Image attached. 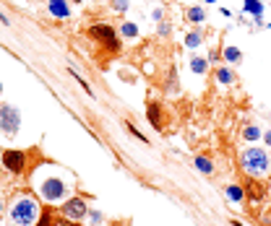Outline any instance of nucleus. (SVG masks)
Wrapping results in <instances>:
<instances>
[{"instance_id": "obj_15", "label": "nucleus", "mask_w": 271, "mask_h": 226, "mask_svg": "<svg viewBox=\"0 0 271 226\" xmlns=\"http://www.w3.org/2000/svg\"><path fill=\"white\" fill-rule=\"evenodd\" d=\"M235 81V73L230 71V68H219L216 71V83H222V86H230Z\"/></svg>"}, {"instance_id": "obj_22", "label": "nucleus", "mask_w": 271, "mask_h": 226, "mask_svg": "<svg viewBox=\"0 0 271 226\" xmlns=\"http://www.w3.org/2000/svg\"><path fill=\"white\" fill-rule=\"evenodd\" d=\"M52 226H78V221H73V218H65V216H60V218H55V223Z\"/></svg>"}, {"instance_id": "obj_31", "label": "nucleus", "mask_w": 271, "mask_h": 226, "mask_svg": "<svg viewBox=\"0 0 271 226\" xmlns=\"http://www.w3.org/2000/svg\"><path fill=\"white\" fill-rule=\"evenodd\" d=\"M232 226H242V223H237V221H232Z\"/></svg>"}, {"instance_id": "obj_23", "label": "nucleus", "mask_w": 271, "mask_h": 226, "mask_svg": "<svg viewBox=\"0 0 271 226\" xmlns=\"http://www.w3.org/2000/svg\"><path fill=\"white\" fill-rule=\"evenodd\" d=\"M128 6H130L128 0H112V8L120 11V13H123V11H128Z\"/></svg>"}, {"instance_id": "obj_7", "label": "nucleus", "mask_w": 271, "mask_h": 226, "mask_svg": "<svg viewBox=\"0 0 271 226\" xmlns=\"http://www.w3.org/2000/svg\"><path fill=\"white\" fill-rule=\"evenodd\" d=\"M0 162H3V167H6L11 174H21V172H24V167H26V153H24V151L8 148V151H3Z\"/></svg>"}, {"instance_id": "obj_20", "label": "nucleus", "mask_w": 271, "mask_h": 226, "mask_svg": "<svg viewBox=\"0 0 271 226\" xmlns=\"http://www.w3.org/2000/svg\"><path fill=\"white\" fill-rule=\"evenodd\" d=\"M120 34H123L125 39H133V37H139V26H136L133 21H125V24L120 26Z\"/></svg>"}, {"instance_id": "obj_29", "label": "nucleus", "mask_w": 271, "mask_h": 226, "mask_svg": "<svg viewBox=\"0 0 271 226\" xmlns=\"http://www.w3.org/2000/svg\"><path fill=\"white\" fill-rule=\"evenodd\" d=\"M3 208H6V206H3V198H0V213H3Z\"/></svg>"}, {"instance_id": "obj_19", "label": "nucleus", "mask_w": 271, "mask_h": 226, "mask_svg": "<svg viewBox=\"0 0 271 226\" xmlns=\"http://www.w3.org/2000/svg\"><path fill=\"white\" fill-rule=\"evenodd\" d=\"M86 221L92 223V226H102V223H104V213H102V211H97V208H89Z\"/></svg>"}, {"instance_id": "obj_21", "label": "nucleus", "mask_w": 271, "mask_h": 226, "mask_svg": "<svg viewBox=\"0 0 271 226\" xmlns=\"http://www.w3.org/2000/svg\"><path fill=\"white\" fill-rule=\"evenodd\" d=\"M52 223H55V221H52V213H50V211H44L34 226H52Z\"/></svg>"}, {"instance_id": "obj_11", "label": "nucleus", "mask_w": 271, "mask_h": 226, "mask_svg": "<svg viewBox=\"0 0 271 226\" xmlns=\"http://www.w3.org/2000/svg\"><path fill=\"white\" fill-rule=\"evenodd\" d=\"M185 18L191 21V24H203V21H206V11H203L201 6H193V8L185 11Z\"/></svg>"}, {"instance_id": "obj_16", "label": "nucleus", "mask_w": 271, "mask_h": 226, "mask_svg": "<svg viewBox=\"0 0 271 226\" xmlns=\"http://www.w3.org/2000/svg\"><path fill=\"white\" fill-rule=\"evenodd\" d=\"M203 44V34L201 31H191L188 37H185V47L188 50H196V47H201Z\"/></svg>"}, {"instance_id": "obj_24", "label": "nucleus", "mask_w": 271, "mask_h": 226, "mask_svg": "<svg viewBox=\"0 0 271 226\" xmlns=\"http://www.w3.org/2000/svg\"><path fill=\"white\" fill-rule=\"evenodd\" d=\"M125 127H128V133H130V135H136V138H139V141H141V143H146V138H144V135H141V133H139V130H136V127H133V125H130V122H125Z\"/></svg>"}, {"instance_id": "obj_12", "label": "nucleus", "mask_w": 271, "mask_h": 226, "mask_svg": "<svg viewBox=\"0 0 271 226\" xmlns=\"http://www.w3.org/2000/svg\"><path fill=\"white\" fill-rule=\"evenodd\" d=\"M146 115H149V122H151L156 130L162 127V112H159V104H149V112H146Z\"/></svg>"}, {"instance_id": "obj_33", "label": "nucleus", "mask_w": 271, "mask_h": 226, "mask_svg": "<svg viewBox=\"0 0 271 226\" xmlns=\"http://www.w3.org/2000/svg\"><path fill=\"white\" fill-rule=\"evenodd\" d=\"M73 3H81V0H73Z\"/></svg>"}, {"instance_id": "obj_3", "label": "nucleus", "mask_w": 271, "mask_h": 226, "mask_svg": "<svg viewBox=\"0 0 271 226\" xmlns=\"http://www.w3.org/2000/svg\"><path fill=\"white\" fill-rule=\"evenodd\" d=\"M37 192L47 203H63V200H68L71 185H68V179H63L58 174H47V177H37Z\"/></svg>"}, {"instance_id": "obj_17", "label": "nucleus", "mask_w": 271, "mask_h": 226, "mask_svg": "<svg viewBox=\"0 0 271 226\" xmlns=\"http://www.w3.org/2000/svg\"><path fill=\"white\" fill-rule=\"evenodd\" d=\"M222 55H224V60H227V62H232V65L242 60V52H240L237 47H232V44H230V47H224V52H222Z\"/></svg>"}, {"instance_id": "obj_2", "label": "nucleus", "mask_w": 271, "mask_h": 226, "mask_svg": "<svg viewBox=\"0 0 271 226\" xmlns=\"http://www.w3.org/2000/svg\"><path fill=\"white\" fill-rule=\"evenodd\" d=\"M39 203L32 195H18L11 203V223L13 226H34L39 221Z\"/></svg>"}, {"instance_id": "obj_1", "label": "nucleus", "mask_w": 271, "mask_h": 226, "mask_svg": "<svg viewBox=\"0 0 271 226\" xmlns=\"http://www.w3.org/2000/svg\"><path fill=\"white\" fill-rule=\"evenodd\" d=\"M240 164H242L245 174L263 179V177L271 174V153L261 146H251V148H245L240 153Z\"/></svg>"}, {"instance_id": "obj_5", "label": "nucleus", "mask_w": 271, "mask_h": 226, "mask_svg": "<svg viewBox=\"0 0 271 226\" xmlns=\"http://www.w3.org/2000/svg\"><path fill=\"white\" fill-rule=\"evenodd\" d=\"M18 127H21V112L13 104H0V130L13 138Z\"/></svg>"}, {"instance_id": "obj_32", "label": "nucleus", "mask_w": 271, "mask_h": 226, "mask_svg": "<svg viewBox=\"0 0 271 226\" xmlns=\"http://www.w3.org/2000/svg\"><path fill=\"white\" fill-rule=\"evenodd\" d=\"M0 91H3V83H0Z\"/></svg>"}, {"instance_id": "obj_26", "label": "nucleus", "mask_w": 271, "mask_h": 226, "mask_svg": "<svg viewBox=\"0 0 271 226\" xmlns=\"http://www.w3.org/2000/svg\"><path fill=\"white\" fill-rule=\"evenodd\" d=\"M151 18H154V21H162V8H154V11H151Z\"/></svg>"}, {"instance_id": "obj_8", "label": "nucleus", "mask_w": 271, "mask_h": 226, "mask_svg": "<svg viewBox=\"0 0 271 226\" xmlns=\"http://www.w3.org/2000/svg\"><path fill=\"white\" fill-rule=\"evenodd\" d=\"M47 11H50L55 18H68V16H71V6H68V0H50Z\"/></svg>"}, {"instance_id": "obj_27", "label": "nucleus", "mask_w": 271, "mask_h": 226, "mask_svg": "<svg viewBox=\"0 0 271 226\" xmlns=\"http://www.w3.org/2000/svg\"><path fill=\"white\" fill-rule=\"evenodd\" d=\"M159 34L167 37V34H170V24H159Z\"/></svg>"}, {"instance_id": "obj_4", "label": "nucleus", "mask_w": 271, "mask_h": 226, "mask_svg": "<svg viewBox=\"0 0 271 226\" xmlns=\"http://www.w3.org/2000/svg\"><path fill=\"white\" fill-rule=\"evenodd\" d=\"M89 37H92L94 42H102L110 52H118V50H120V39H118L115 29L107 26V24H94V26H89Z\"/></svg>"}, {"instance_id": "obj_18", "label": "nucleus", "mask_w": 271, "mask_h": 226, "mask_svg": "<svg viewBox=\"0 0 271 226\" xmlns=\"http://www.w3.org/2000/svg\"><path fill=\"white\" fill-rule=\"evenodd\" d=\"M242 138H245V141H251V143H253V141H258V138H261V127H258V125H245Z\"/></svg>"}, {"instance_id": "obj_6", "label": "nucleus", "mask_w": 271, "mask_h": 226, "mask_svg": "<svg viewBox=\"0 0 271 226\" xmlns=\"http://www.w3.org/2000/svg\"><path fill=\"white\" fill-rule=\"evenodd\" d=\"M86 213H89V208H86L84 198H68V200H63V206H60V216L73 218V221L86 218Z\"/></svg>"}, {"instance_id": "obj_25", "label": "nucleus", "mask_w": 271, "mask_h": 226, "mask_svg": "<svg viewBox=\"0 0 271 226\" xmlns=\"http://www.w3.org/2000/svg\"><path fill=\"white\" fill-rule=\"evenodd\" d=\"M251 198H253V200L263 198V187H258V185H251Z\"/></svg>"}, {"instance_id": "obj_9", "label": "nucleus", "mask_w": 271, "mask_h": 226, "mask_svg": "<svg viewBox=\"0 0 271 226\" xmlns=\"http://www.w3.org/2000/svg\"><path fill=\"white\" fill-rule=\"evenodd\" d=\"M245 6V13H251L253 21L261 26V18H263V0H242Z\"/></svg>"}, {"instance_id": "obj_30", "label": "nucleus", "mask_w": 271, "mask_h": 226, "mask_svg": "<svg viewBox=\"0 0 271 226\" xmlns=\"http://www.w3.org/2000/svg\"><path fill=\"white\" fill-rule=\"evenodd\" d=\"M0 21H3V24H6V16H3V13H0Z\"/></svg>"}, {"instance_id": "obj_28", "label": "nucleus", "mask_w": 271, "mask_h": 226, "mask_svg": "<svg viewBox=\"0 0 271 226\" xmlns=\"http://www.w3.org/2000/svg\"><path fill=\"white\" fill-rule=\"evenodd\" d=\"M263 143L271 148V130H266V133H263Z\"/></svg>"}, {"instance_id": "obj_14", "label": "nucleus", "mask_w": 271, "mask_h": 226, "mask_svg": "<svg viewBox=\"0 0 271 226\" xmlns=\"http://www.w3.org/2000/svg\"><path fill=\"white\" fill-rule=\"evenodd\" d=\"M191 71L198 73V76H203V73L209 71V60L206 57H191Z\"/></svg>"}, {"instance_id": "obj_10", "label": "nucleus", "mask_w": 271, "mask_h": 226, "mask_svg": "<svg viewBox=\"0 0 271 226\" xmlns=\"http://www.w3.org/2000/svg\"><path fill=\"white\" fill-rule=\"evenodd\" d=\"M224 195H227L230 203H242L245 200V190L240 185H227V187H224Z\"/></svg>"}, {"instance_id": "obj_13", "label": "nucleus", "mask_w": 271, "mask_h": 226, "mask_svg": "<svg viewBox=\"0 0 271 226\" xmlns=\"http://www.w3.org/2000/svg\"><path fill=\"white\" fill-rule=\"evenodd\" d=\"M196 169L201 174H214V162L206 159V156H196Z\"/></svg>"}]
</instances>
